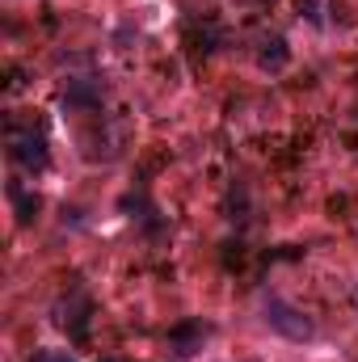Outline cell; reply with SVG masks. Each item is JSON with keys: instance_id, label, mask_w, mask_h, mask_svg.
Returning a JSON list of instances; mask_svg holds the SVG:
<instances>
[{"instance_id": "6da1fadb", "label": "cell", "mask_w": 358, "mask_h": 362, "mask_svg": "<svg viewBox=\"0 0 358 362\" xmlns=\"http://www.w3.org/2000/svg\"><path fill=\"white\" fill-rule=\"evenodd\" d=\"M262 316H266L270 329H274V333H282L287 341H312V337H316V325H312L299 308H291L287 299H266Z\"/></svg>"}, {"instance_id": "7a4b0ae2", "label": "cell", "mask_w": 358, "mask_h": 362, "mask_svg": "<svg viewBox=\"0 0 358 362\" xmlns=\"http://www.w3.org/2000/svg\"><path fill=\"white\" fill-rule=\"evenodd\" d=\"M8 156L21 165V169H47V135L34 131V127H13L8 131Z\"/></svg>"}, {"instance_id": "5b68a950", "label": "cell", "mask_w": 358, "mask_h": 362, "mask_svg": "<svg viewBox=\"0 0 358 362\" xmlns=\"http://www.w3.org/2000/svg\"><path fill=\"white\" fill-rule=\"evenodd\" d=\"M13 202H17V219H21V223H30V219H34V211H38V198H34V194H21V189L13 185Z\"/></svg>"}, {"instance_id": "277c9868", "label": "cell", "mask_w": 358, "mask_h": 362, "mask_svg": "<svg viewBox=\"0 0 358 362\" xmlns=\"http://www.w3.org/2000/svg\"><path fill=\"white\" fill-rule=\"evenodd\" d=\"M262 47H266V51L258 55L262 68H282V64H287V42H282V38H266Z\"/></svg>"}, {"instance_id": "8992f818", "label": "cell", "mask_w": 358, "mask_h": 362, "mask_svg": "<svg viewBox=\"0 0 358 362\" xmlns=\"http://www.w3.org/2000/svg\"><path fill=\"white\" fill-rule=\"evenodd\" d=\"M34 362H72V354H64V350H38Z\"/></svg>"}, {"instance_id": "52a82bcc", "label": "cell", "mask_w": 358, "mask_h": 362, "mask_svg": "<svg viewBox=\"0 0 358 362\" xmlns=\"http://www.w3.org/2000/svg\"><path fill=\"white\" fill-rule=\"evenodd\" d=\"M101 362H118V358H101Z\"/></svg>"}, {"instance_id": "3957f363", "label": "cell", "mask_w": 358, "mask_h": 362, "mask_svg": "<svg viewBox=\"0 0 358 362\" xmlns=\"http://www.w3.org/2000/svg\"><path fill=\"white\" fill-rule=\"evenodd\" d=\"M202 337H207V329H202L198 320H185V325H178V329L169 333V350H173L178 358H190V354L202 346Z\"/></svg>"}, {"instance_id": "ba28073f", "label": "cell", "mask_w": 358, "mask_h": 362, "mask_svg": "<svg viewBox=\"0 0 358 362\" xmlns=\"http://www.w3.org/2000/svg\"><path fill=\"white\" fill-rule=\"evenodd\" d=\"M354 303H358V291H354Z\"/></svg>"}]
</instances>
